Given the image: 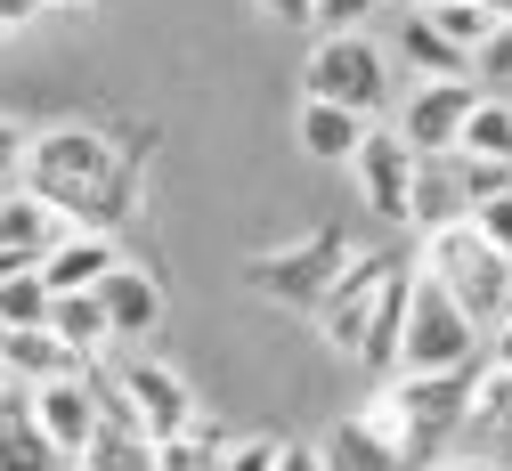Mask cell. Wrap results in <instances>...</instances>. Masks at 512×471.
I'll return each mask as SVG.
<instances>
[{"label": "cell", "instance_id": "74e56055", "mask_svg": "<svg viewBox=\"0 0 512 471\" xmlns=\"http://www.w3.org/2000/svg\"><path fill=\"white\" fill-rule=\"evenodd\" d=\"M439 471H504V463H488V455H456V463H439Z\"/></svg>", "mask_w": 512, "mask_h": 471}, {"label": "cell", "instance_id": "7c38bea8", "mask_svg": "<svg viewBox=\"0 0 512 471\" xmlns=\"http://www.w3.org/2000/svg\"><path fill=\"white\" fill-rule=\"evenodd\" d=\"M90 293H98V309H106V325H114V342H139V333L163 325V285L147 277V268H131V260H114Z\"/></svg>", "mask_w": 512, "mask_h": 471}, {"label": "cell", "instance_id": "4fadbf2b", "mask_svg": "<svg viewBox=\"0 0 512 471\" xmlns=\"http://www.w3.org/2000/svg\"><path fill=\"white\" fill-rule=\"evenodd\" d=\"M114 260H122V252H114L106 228H66V236L41 252V285H49V293H90Z\"/></svg>", "mask_w": 512, "mask_h": 471}, {"label": "cell", "instance_id": "7402d4cb", "mask_svg": "<svg viewBox=\"0 0 512 471\" xmlns=\"http://www.w3.org/2000/svg\"><path fill=\"white\" fill-rule=\"evenodd\" d=\"M49 333H57L82 366H98V358L114 350V325H106L98 293H49Z\"/></svg>", "mask_w": 512, "mask_h": 471}, {"label": "cell", "instance_id": "1f68e13d", "mask_svg": "<svg viewBox=\"0 0 512 471\" xmlns=\"http://www.w3.org/2000/svg\"><path fill=\"white\" fill-rule=\"evenodd\" d=\"M277 447H285V439H228V455H220L212 471H277Z\"/></svg>", "mask_w": 512, "mask_h": 471}, {"label": "cell", "instance_id": "5bb4252c", "mask_svg": "<svg viewBox=\"0 0 512 471\" xmlns=\"http://www.w3.org/2000/svg\"><path fill=\"white\" fill-rule=\"evenodd\" d=\"M407 293H415V260H391V277H382V293H374V309H366V333H358V366H374V374L399 366Z\"/></svg>", "mask_w": 512, "mask_h": 471}, {"label": "cell", "instance_id": "3957f363", "mask_svg": "<svg viewBox=\"0 0 512 471\" xmlns=\"http://www.w3.org/2000/svg\"><path fill=\"white\" fill-rule=\"evenodd\" d=\"M472 382H480V358H472V366H439V374H391V382H382L374 415L399 431V455H407V463H415V455H431V447H439V431L472 423Z\"/></svg>", "mask_w": 512, "mask_h": 471}, {"label": "cell", "instance_id": "ab89813d", "mask_svg": "<svg viewBox=\"0 0 512 471\" xmlns=\"http://www.w3.org/2000/svg\"><path fill=\"white\" fill-rule=\"evenodd\" d=\"M480 9H496V17H512V0H480Z\"/></svg>", "mask_w": 512, "mask_h": 471}, {"label": "cell", "instance_id": "836d02e7", "mask_svg": "<svg viewBox=\"0 0 512 471\" xmlns=\"http://www.w3.org/2000/svg\"><path fill=\"white\" fill-rule=\"evenodd\" d=\"M480 350H488V366H504V374H512V309H504V317L480 333Z\"/></svg>", "mask_w": 512, "mask_h": 471}, {"label": "cell", "instance_id": "9a60e30c", "mask_svg": "<svg viewBox=\"0 0 512 471\" xmlns=\"http://www.w3.org/2000/svg\"><path fill=\"white\" fill-rule=\"evenodd\" d=\"M0 374L33 390V382H57V374H82V358L49 325H0Z\"/></svg>", "mask_w": 512, "mask_h": 471}, {"label": "cell", "instance_id": "52a82bcc", "mask_svg": "<svg viewBox=\"0 0 512 471\" xmlns=\"http://www.w3.org/2000/svg\"><path fill=\"white\" fill-rule=\"evenodd\" d=\"M342 260H350V244H342L334 228H317V236H301V244H285V252H261V260L244 268V285L269 293V301H293V309H317V293L334 285Z\"/></svg>", "mask_w": 512, "mask_h": 471}, {"label": "cell", "instance_id": "44dd1931", "mask_svg": "<svg viewBox=\"0 0 512 471\" xmlns=\"http://www.w3.org/2000/svg\"><path fill=\"white\" fill-rule=\"evenodd\" d=\"M74 463H82V471H155V439H147L131 415H106V407H98V431L82 439Z\"/></svg>", "mask_w": 512, "mask_h": 471}, {"label": "cell", "instance_id": "f35d334b", "mask_svg": "<svg viewBox=\"0 0 512 471\" xmlns=\"http://www.w3.org/2000/svg\"><path fill=\"white\" fill-rule=\"evenodd\" d=\"M41 9H90V0H41Z\"/></svg>", "mask_w": 512, "mask_h": 471}, {"label": "cell", "instance_id": "30bf717a", "mask_svg": "<svg viewBox=\"0 0 512 471\" xmlns=\"http://www.w3.org/2000/svg\"><path fill=\"white\" fill-rule=\"evenodd\" d=\"M415 147L399 139V130H382V122H366V139H358V155H350V171H358V195H366V212L374 220H399L407 228V195H415Z\"/></svg>", "mask_w": 512, "mask_h": 471}, {"label": "cell", "instance_id": "277c9868", "mask_svg": "<svg viewBox=\"0 0 512 471\" xmlns=\"http://www.w3.org/2000/svg\"><path fill=\"white\" fill-rule=\"evenodd\" d=\"M480 358V325L456 309V293L431 285L415 268V293H407V325H399V366L391 374H439V366H472Z\"/></svg>", "mask_w": 512, "mask_h": 471}, {"label": "cell", "instance_id": "ffe728a7", "mask_svg": "<svg viewBox=\"0 0 512 471\" xmlns=\"http://www.w3.org/2000/svg\"><path fill=\"white\" fill-rule=\"evenodd\" d=\"M464 179H456V155H423L415 163V195H407V228H447V220H464Z\"/></svg>", "mask_w": 512, "mask_h": 471}, {"label": "cell", "instance_id": "b9f144b4", "mask_svg": "<svg viewBox=\"0 0 512 471\" xmlns=\"http://www.w3.org/2000/svg\"><path fill=\"white\" fill-rule=\"evenodd\" d=\"M504 98H512V90H504Z\"/></svg>", "mask_w": 512, "mask_h": 471}, {"label": "cell", "instance_id": "e575fe53", "mask_svg": "<svg viewBox=\"0 0 512 471\" xmlns=\"http://www.w3.org/2000/svg\"><path fill=\"white\" fill-rule=\"evenodd\" d=\"M41 17V0H0V41H9V33H25Z\"/></svg>", "mask_w": 512, "mask_h": 471}, {"label": "cell", "instance_id": "8d00e7d4", "mask_svg": "<svg viewBox=\"0 0 512 471\" xmlns=\"http://www.w3.org/2000/svg\"><path fill=\"white\" fill-rule=\"evenodd\" d=\"M261 9H269L277 25H317V17H309V0H261Z\"/></svg>", "mask_w": 512, "mask_h": 471}, {"label": "cell", "instance_id": "9c48e42d", "mask_svg": "<svg viewBox=\"0 0 512 471\" xmlns=\"http://www.w3.org/2000/svg\"><path fill=\"white\" fill-rule=\"evenodd\" d=\"M391 260L399 252H350L342 268H334V285L317 293V333L342 350V358H358V333H366V309H374V293H382V277H391Z\"/></svg>", "mask_w": 512, "mask_h": 471}, {"label": "cell", "instance_id": "7a4b0ae2", "mask_svg": "<svg viewBox=\"0 0 512 471\" xmlns=\"http://www.w3.org/2000/svg\"><path fill=\"white\" fill-rule=\"evenodd\" d=\"M415 268H423L431 285H447V293H456V309H464L480 333L512 309V260H504L480 228H472V212H464V220H447V228H423Z\"/></svg>", "mask_w": 512, "mask_h": 471}, {"label": "cell", "instance_id": "f546056e", "mask_svg": "<svg viewBox=\"0 0 512 471\" xmlns=\"http://www.w3.org/2000/svg\"><path fill=\"white\" fill-rule=\"evenodd\" d=\"M472 228L512 260V187H504V195H488V204H472Z\"/></svg>", "mask_w": 512, "mask_h": 471}, {"label": "cell", "instance_id": "d6a6232c", "mask_svg": "<svg viewBox=\"0 0 512 471\" xmlns=\"http://www.w3.org/2000/svg\"><path fill=\"white\" fill-rule=\"evenodd\" d=\"M25 139H33V130H25V122H9V114H0V187H9V179L25 171Z\"/></svg>", "mask_w": 512, "mask_h": 471}, {"label": "cell", "instance_id": "ac0fdd59", "mask_svg": "<svg viewBox=\"0 0 512 471\" xmlns=\"http://www.w3.org/2000/svg\"><path fill=\"white\" fill-rule=\"evenodd\" d=\"M66 228H74V220L57 212L49 195H33V187H0V244H9V252H33V260H41Z\"/></svg>", "mask_w": 512, "mask_h": 471}, {"label": "cell", "instance_id": "ba28073f", "mask_svg": "<svg viewBox=\"0 0 512 471\" xmlns=\"http://www.w3.org/2000/svg\"><path fill=\"white\" fill-rule=\"evenodd\" d=\"M472 98H480V82H472V74H423V82L407 90V106H399V122H391V130H399L415 155H456V130H464Z\"/></svg>", "mask_w": 512, "mask_h": 471}, {"label": "cell", "instance_id": "4dcf8cb0", "mask_svg": "<svg viewBox=\"0 0 512 471\" xmlns=\"http://www.w3.org/2000/svg\"><path fill=\"white\" fill-rule=\"evenodd\" d=\"M374 9H382V0H309V17L326 25V33H358Z\"/></svg>", "mask_w": 512, "mask_h": 471}, {"label": "cell", "instance_id": "d590c367", "mask_svg": "<svg viewBox=\"0 0 512 471\" xmlns=\"http://www.w3.org/2000/svg\"><path fill=\"white\" fill-rule=\"evenodd\" d=\"M277 471H326V455H317V447H293V439H285V447H277Z\"/></svg>", "mask_w": 512, "mask_h": 471}, {"label": "cell", "instance_id": "d6986e66", "mask_svg": "<svg viewBox=\"0 0 512 471\" xmlns=\"http://www.w3.org/2000/svg\"><path fill=\"white\" fill-rule=\"evenodd\" d=\"M0 471H57V447L33 423L25 382H0Z\"/></svg>", "mask_w": 512, "mask_h": 471}, {"label": "cell", "instance_id": "60d3db41", "mask_svg": "<svg viewBox=\"0 0 512 471\" xmlns=\"http://www.w3.org/2000/svg\"><path fill=\"white\" fill-rule=\"evenodd\" d=\"M407 9H431V0H407Z\"/></svg>", "mask_w": 512, "mask_h": 471}, {"label": "cell", "instance_id": "d4e9b609", "mask_svg": "<svg viewBox=\"0 0 512 471\" xmlns=\"http://www.w3.org/2000/svg\"><path fill=\"white\" fill-rule=\"evenodd\" d=\"M0 325H49V285H41V260L9 268L0 277Z\"/></svg>", "mask_w": 512, "mask_h": 471}, {"label": "cell", "instance_id": "5b68a950", "mask_svg": "<svg viewBox=\"0 0 512 471\" xmlns=\"http://www.w3.org/2000/svg\"><path fill=\"white\" fill-rule=\"evenodd\" d=\"M301 74H309V98H334V106H350L366 122L391 106V49H382L366 25L358 33H326V41L309 49Z\"/></svg>", "mask_w": 512, "mask_h": 471}, {"label": "cell", "instance_id": "6da1fadb", "mask_svg": "<svg viewBox=\"0 0 512 471\" xmlns=\"http://www.w3.org/2000/svg\"><path fill=\"white\" fill-rule=\"evenodd\" d=\"M33 195H49L74 228H122L139 212V163H122L106 130L90 122H57V130H33L25 139V171H17Z\"/></svg>", "mask_w": 512, "mask_h": 471}, {"label": "cell", "instance_id": "cb8c5ba5", "mask_svg": "<svg viewBox=\"0 0 512 471\" xmlns=\"http://www.w3.org/2000/svg\"><path fill=\"white\" fill-rule=\"evenodd\" d=\"M399 57L415 65V74H472V57H464L456 41H447V33H439L423 9H407V17H399Z\"/></svg>", "mask_w": 512, "mask_h": 471}, {"label": "cell", "instance_id": "603a6c76", "mask_svg": "<svg viewBox=\"0 0 512 471\" xmlns=\"http://www.w3.org/2000/svg\"><path fill=\"white\" fill-rule=\"evenodd\" d=\"M456 155H488V163H512V98L504 90H480L464 130H456Z\"/></svg>", "mask_w": 512, "mask_h": 471}, {"label": "cell", "instance_id": "f1b7e54d", "mask_svg": "<svg viewBox=\"0 0 512 471\" xmlns=\"http://www.w3.org/2000/svg\"><path fill=\"white\" fill-rule=\"evenodd\" d=\"M456 179H464V204H488V195L512 187V163H488V155H456Z\"/></svg>", "mask_w": 512, "mask_h": 471}, {"label": "cell", "instance_id": "4316f807", "mask_svg": "<svg viewBox=\"0 0 512 471\" xmlns=\"http://www.w3.org/2000/svg\"><path fill=\"white\" fill-rule=\"evenodd\" d=\"M472 82L512 90V17H496V25H488V41L472 49Z\"/></svg>", "mask_w": 512, "mask_h": 471}, {"label": "cell", "instance_id": "484cf974", "mask_svg": "<svg viewBox=\"0 0 512 471\" xmlns=\"http://www.w3.org/2000/svg\"><path fill=\"white\" fill-rule=\"evenodd\" d=\"M423 17H431V25L447 33V41H456L464 57H472V49L488 41V25H496V9H480V0H431V9H423Z\"/></svg>", "mask_w": 512, "mask_h": 471}, {"label": "cell", "instance_id": "e0dca14e", "mask_svg": "<svg viewBox=\"0 0 512 471\" xmlns=\"http://www.w3.org/2000/svg\"><path fill=\"white\" fill-rule=\"evenodd\" d=\"M293 139H301V155H309V163H350V155H358V139H366V114H350V106H334V98H301Z\"/></svg>", "mask_w": 512, "mask_h": 471}, {"label": "cell", "instance_id": "2e32d148", "mask_svg": "<svg viewBox=\"0 0 512 471\" xmlns=\"http://www.w3.org/2000/svg\"><path fill=\"white\" fill-rule=\"evenodd\" d=\"M317 455H326V471H407L399 439L382 431L374 415H342L326 439H317Z\"/></svg>", "mask_w": 512, "mask_h": 471}, {"label": "cell", "instance_id": "8fae6325", "mask_svg": "<svg viewBox=\"0 0 512 471\" xmlns=\"http://www.w3.org/2000/svg\"><path fill=\"white\" fill-rule=\"evenodd\" d=\"M25 398H33V423H41V439L57 447V463H74L82 439L98 431V374H90V366H82V374H57V382H33Z\"/></svg>", "mask_w": 512, "mask_h": 471}, {"label": "cell", "instance_id": "83f0119b", "mask_svg": "<svg viewBox=\"0 0 512 471\" xmlns=\"http://www.w3.org/2000/svg\"><path fill=\"white\" fill-rule=\"evenodd\" d=\"M472 423L512 431V374H504V366H480V382H472Z\"/></svg>", "mask_w": 512, "mask_h": 471}, {"label": "cell", "instance_id": "8992f818", "mask_svg": "<svg viewBox=\"0 0 512 471\" xmlns=\"http://www.w3.org/2000/svg\"><path fill=\"white\" fill-rule=\"evenodd\" d=\"M98 407L106 415H131L147 439H171V431L196 423V390H187V374L163 366V358H122L114 382H98Z\"/></svg>", "mask_w": 512, "mask_h": 471}]
</instances>
